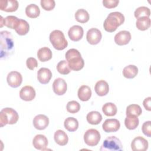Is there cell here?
<instances>
[{
  "instance_id": "5",
  "label": "cell",
  "mask_w": 151,
  "mask_h": 151,
  "mask_svg": "<svg viewBox=\"0 0 151 151\" xmlns=\"http://www.w3.org/2000/svg\"><path fill=\"white\" fill-rule=\"evenodd\" d=\"M50 41L53 47L57 50H63L68 45L63 32L60 30H54L50 34Z\"/></svg>"
},
{
  "instance_id": "2",
  "label": "cell",
  "mask_w": 151,
  "mask_h": 151,
  "mask_svg": "<svg viewBox=\"0 0 151 151\" xmlns=\"http://www.w3.org/2000/svg\"><path fill=\"white\" fill-rule=\"evenodd\" d=\"M65 57L71 70L79 71L83 68L84 61L77 50L74 48L68 50L65 54Z\"/></svg>"
},
{
  "instance_id": "39",
  "label": "cell",
  "mask_w": 151,
  "mask_h": 151,
  "mask_svg": "<svg viewBox=\"0 0 151 151\" xmlns=\"http://www.w3.org/2000/svg\"><path fill=\"white\" fill-rule=\"evenodd\" d=\"M151 122L150 121H147L143 123L142 127V130L144 134L147 136V137H150L151 136Z\"/></svg>"
},
{
  "instance_id": "11",
  "label": "cell",
  "mask_w": 151,
  "mask_h": 151,
  "mask_svg": "<svg viewBox=\"0 0 151 151\" xmlns=\"http://www.w3.org/2000/svg\"><path fill=\"white\" fill-rule=\"evenodd\" d=\"M120 127V122L116 119H106L102 125L103 130L106 133L117 132Z\"/></svg>"
},
{
  "instance_id": "18",
  "label": "cell",
  "mask_w": 151,
  "mask_h": 151,
  "mask_svg": "<svg viewBox=\"0 0 151 151\" xmlns=\"http://www.w3.org/2000/svg\"><path fill=\"white\" fill-rule=\"evenodd\" d=\"M18 8V2L16 0L0 1V9L5 12H14Z\"/></svg>"
},
{
  "instance_id": "8",
  "label": "cell",
  "mask_w": 151,
  "mask_h": 151,
  "mask_svg": "<svg viewBox=\"0 0 151 151\" xmlns=\"http://www.w3.org/2000/svg\"><path fill=\"white\" fill-rule=\"evenodd\" d=\"M6 80L9 86L13 88H17L21 84L22 82V77L19 72L12 71L8 73Z\"/></svg>"
},
{
  "instance_id": "15",
  "label": "cell",
  "mask_w": 151,
  "mask_h": 151,
  "mask_svg": "<svg viewBox=\"0 0 151 151\" xmlns=\"http://www.w3.org/2000/svg\"><path fill=\"white\" fill-rule=\"evenodd\" d=\"M131 40V34L129 31H121L114 36V42L118 45H124L127 44Z\"/></svg>"
},
{
  "instance_id": "38",
  "label": "cell",
  "mask_w": 151,
  "mask_h": 151,
  "mask_svg": "<svg viewBox=\"0 0 151 151\" xmlns=\"http://www.w3.org/2000/svg\"><path fill=\"white\" fill-rule=\"evenodd\" d=\"M41 5L45 11L52 10L55 5V2L54 0H41Z\"/></svg>"
},
{
  "instance_id": "24",
  "label": "cell",
  "mask_w": 151,
  "mask_h": 151,
  "mask_svg": "<svg viewBox=\"0 0 151 151\" xmlns=\"http://www.w3.org/2000/svg\"><path fill=\"white\" fill-rule=\"evenodd\" d=\"M55 142L60 146H65L68 143V137L67 134L62 130H57L54 136Z\"/></svg>"
},
{
  "instance_id": "33",
  "label": "cell",
  "mask_w": 151,
  "mask_h": 151,
  "mask_svg": "<svg viewBox=\"0 0 151 151\" xmlns=\"http://www.w3.org/2000/svg\"><path fill=\"white\" fill-rule=\"evenodd\" d=\"M75 18L80 23H86L89 20V14L84 9H79L75 13Z\"/></svg>"
},
{
  "instance_id": "17",
  "label": "cell",
  "mask_w": 151,
  "mask_h": 151,
  "mask_svg": "<svg viewBox=\"0 0 151 151\" xmlns=\"http://www.w3.org/2000/svg\"><path fill=\"white\" fill-rule=\"evenodd\" d=\"M84 31L83 28L80 25H73L68 32L70 39L73 41H78L83 36Z\"/></svg>"
},
{
  "instance_id": "35",
  "label": "cell",
  "mask_w": 151,
  "mask_h": 151,
  "mask_svg": "<svg viewBox=\"0 0 151 151\" xmlns=\"http://www.w3.org/2000/svg\"><path fill=\"white\" fill-rule=\"evenodd\" d=\"M57 70L58 71V73L63 75L69 74L71 70L68 65V62L65 60H62L57 64Z\"/></svg>"
},
{
  "instance_id": "20",
  "label": "cell",
  "mask_w": 151,
  "mask_h": 151,
  "mask_svg": "<svg viewBox=\"0 0 151 151\" xmlns=\"http://www.w3.org/2000/svg\"><path fill=\"white\" fill-rule=\"evenodd\" d=\"M19 21V19L13 15L7 16L5 18L1 16V27L5 25L11 29H15Z\"/></svg>"
},
{
  "instance_id": "23",
  "label": "cell",
  "mask_w": 151,
  "mask_h": 151,
  "mask_svg": "<svg viewBox=\"0 0 151 151\" xmlns=\"http://www.w3.org/2000/svg\"><path fill=\"white\" fill-rule=\"evenodd\" d=\"M52 56L51 50L46 47L40 48L37 52V57L40 61L45 62L51 59Z\"/></svg>"
},
{
  "instance_id": "16",
  "label": "cell",
  "mask_w": 151,
  "mask_h": 151,
  "mask_svg": "<svg viewBox=\"0 0 151 151\" xmlns=\"http://www.w3.org/2000/svg\"><path fill=\"white\" fill-rule=\"evenodd\" d=\"M34 147L40 150H46L48 144L47 138L43 134L36 135L32 140Z\"/></svg>"
},
{
  "instance_id": "29",
  "label": "cell",
  "mask_w": 151,
  "mask_h": 151,
  "mask_svg": "<svg viewBox=\"0 0 151 151\" xmlns=\"http://www.w3.org/2000/svg\"><path fill=\"white\" fill-rule=\"evenodd\" d=\"M16 32L19 35H26L29 30V24L24 19H19V23L15 29Z\"/></svg>"
},
{
  "instance_id": "30",
  "label": "cell",
  "mask_w": 151,
  "mask_h": 151,
  "mask_svg": "<svg viewBox=\"0 0 151 151\" xmlns=\"http://www.w3.org/2000/svg\"><path fill=\"white\" fill-rule=\"evenodd\" d=\"M138 73V68L134 65L126 66L123 70V75L127 78H133Z\"/></svg>"
},
{
  "instance_id": "34",
  "label": "cell",
  "mask_w": 151,
  "mask_h": 151,
  "mask_svg": "<svg viewBox=\"0 0 151 151\" xmlns=\"http://www.w3.org/2000/svg\"><path fill=\"white\" fill-rule=\"evenodd\" d=\"M142 110L139 105L132 104L127 107L126 114V116L133 115L138 117L142 114Z\"/></svg>"
},
{
  "instance_id": "4",
  "label": "cell",
  "mask_w": 151,
  "mask_h": 151,
  "mask_svg": "<svg viewBox=\"0 0 151 151\" xmlns=\"http://www.w3.org/2000/svg\"><path fill=\"white\" fill-rule=\"evenodd\" d=\"M19 119L17 112L13 109L6 107L0 112V126L1 127L6 124H14L16 123Z\"/></svg>"
},
{
  "instance_id": "32",
  "label": "cell",
  "mask_w": 151,
  "mask_h": 151,
  "mask_svg": "<svg viewBox=\"0 0 151 151\" xmlns=\"http://www.w3.org/2000/svg\"><path fill=\"white\" fill-rule=\"evenodd\" d=\"M102 111L107 116H113L117 111L116 106L113 103H106L102 107Z\"/></svg>"
},
{
  "instance_id": "27",
  "label": "cell",
  "mask_w": 151,
  "mask_h": 151,
  "mask_svg": "<svg viewBox=\"0 0 151 151\" xmlns=\"http://www.w3.org/2000/svg\"><path fill=\"white\" fill-rule=\"evenodd\" d=\"M64 127L68 131L73 132L77 130L78 127V122L76 118L69 117L64 120Z\"/></svg>"
},
{
  "instance_id": "19",
  "label": "cell",
  "mask_w": 151,
  "mask_h": 151,
  "mask_svg": "<svg viewBox=\"0 0 151 151\" xmlns=\"http://www.w3.org/2000/svg\"><path fill=\"white\" fill-rule=\"evenodd\" d=\"M52 77L51 70L47 68L42 67L38 70L37 72V78L38 81L42 84H46L49 83Z\"/></svg>"
},
{
  "instance_id": "36",
  "label": "cell",
  "mask_w": 151,
  "mask_h": 151,
  "mask_svg": "<svg viewBox=\"0 0 151 151\" xmlns=\"http://www.w3.org/2000/svg\"><path fill=\"white\" fill-rule=\"evenodd\" d=\"M134 15L137 19L143 17H149L150 15V9L146 6H140L135 10Z\"/></svg>"
},
{
  "instance_id": "25",
  "label": "cell",
  "mask_w": 151,
  "mask_h": 151,
  "mask_svg": "<svg viewBox=\"0 0 151 151\" xmlns=\"http://www.w3.org/2000/svg\"><path fill=\"white\" fill-rule=\"evenodd\" d=\"M139 123V119L136 116L127 115L124 120L125 126L129 130L135 129L138 126Z\"/></svg>"
},
{
  "instance_id": "6",
  "label": "cell",
  "mask_w": 151,
  "mask_h": 151,
  "mask_svg": "<svg viewBox=\"0 0 151 151\" xmlns=\"http://www.w3.org/2000/svg\"><path fill=\"white\" fill-rule=\"evenodd\" d=\"M101 151H121L123 150L122 144L116 136L107 137L103 142L100 149Z\"/></svg>"
},
{
  "instance_id": "10",
  "label": "cell",
  "mask_w": 151,
  "mask_h": 151,
  "mask_svg": "<svg viewBox=\"0 0 151 151\" xmlns=\"http://www.w3.org/2000/svg\"><path fill=\"white\" fill-rule=\"evenodd\" d=\"M131 148L133 151H145L148 148V142L142 136L136 137L131 143Z\"/></svg>"
},
{
  "instance_id": "28",
  "label": "cell",
  "mask_w": 151,
  "mask_h": 151,
  "mask_svg": "<svg viewBox=\"0 0 151 151\" xmlns=\"http://www.w3.org/2000/svg\"><path fill=\"white\" fill-rule=\"evenodd\" d=\"M25 14L29 18H35L40 15V9L37 5L31 4L27 6L25 8Z\"/></svg>"
},
{
  "instance_id": "9",
  "label": "cell",
  "mask_w": 151,
  "mask_h": 151,
  "mask_svg": "<svg viewBox=\"0 0 151 151\" xmlns=\"http://www.w3.org/2000/svg\"><path fill=\"white\" fill-rule=\"evenodd\" d=\"M101 37L102 35L101 31L95 28L88 29L86 35L87 41L91 45H96L99 43L101 40Z\"/></svg>"
},
{
  "instance_id": "12",
  "label": "cell",
  "mask_w": 151,
  "mask_h": 151,
  "mask_svg": "<svg viewBox=\"0 0 151 151\" xmlns=\"http://www.w3.org/2000/svg\"><path fill=\"white\" fill-rule=\"evenodd\" d=\"M52 89L57 95H63L67 89V85L65 81L61 78H56L53 82Z\"/></svg>"
},
{
  "instance_id": "37",
  "label": "cell",
  "mask_w": 151,
  "mask_h": 151,
  "mask_svg": "<svg viewBox=\"0 0 151 151\" xmlns=\"http://www.w3.org/2000/svg\"><path fill=\"white\" fill-rule=\"evenodd\" d=\"M66 109L68 112L74 114L77 113L80 109V104L75 100L68 101L66 106Z\"/></svg>"
},
{
  "instance_id": "3",
  "label": "cell",
  "mask_w": 151,
  "mask_h": 151,
  "mask_svg": "<svg viewBox=\"0 0 151 151\" xmlns=\"http://www.w3.org/2000/svg\"><path fill=\"white\" fill-rule=\"evenodd\" d=\"M124 22V17L121 12H113L109 14L104 21L103 27L107 32H113Z\"/></svg>"
},
{
  "instance_id": "41",
  "label": "cell",
  "mask_w": 151,
  "mask_h": 151,
  "mask_svg": "<svg viewBox=\"0 0 151 151\" xmlns=\"http://www.w3.org/2000/svg\"><path fill=\"white\" fill-rule=\"evenodd\" d=\"M119 3V0H103V6L107 8H114L116 7Z\"/></svg>"
},
{
  "instance_id": "42",
  "label": "cell",
  "mask_w": 151,
  "mask_h": 151,
  "mask_svg": "<svg viewBox=\"0 0 151 151\" xmlns=\"http://www.w3.org/2000/svg\"><path fill=\"white\" fill-rule=\"evenodd\" d=\"M150 101H151V97H148L147 98H146L143 102V104L144 107L145 108L146 110H148V111H150L151 110V106H150Z\"/></svg>"
},
{
  "instance_id": "7",
  "label": "cell",
  "mask_w": 151,
  "mask_h": 151,
  "mask_svg": "<svg viewBox=\"0 0 151 151\" xmlns=\"http://www.w3.org/2000/svg\"><path fill=\"white\" fill-rule=\"evenodd\" d=\"M100 140V134L98 130L94 129L87 130L84 134V140L89 146H96Z\"/></svg>"
},
{
  "instance_id": "14",
  "label": "cell",
  "mask_w": 151,
  "mask_h": 151,
  "mask_svg": "<svg viewBox=\"0 0 151 151\" xmlns=\"http://www.w3.org/2000/svg\"><path fill=\"white\" fill-rule=\"evenodd\" d=\"M36 93L34 88L30 86L23 87L19 91L20 98L24 101H31L34 99Z\"/></svg>"
},
{
  "instance_id": "40",
  "label": "cell",
  "mask_w": 151,
  "mask_h": 151,
  "mask_svg": "<svg viewBox=\"0 0 151 151\" xmlns=\"http://www.w3.org/2000/svg\"><path fill=\"white\" fill-rule=\"evenodd\" d=\"M27 67L28 69L33 70L35 68L38 67V62L37 60L34 57H29L27 58L26 61Z\"/></svg>"
},
{
  "instance_id": "13",
  "label": "cell",
  "mask_w": 151,
  "mask_h": 151,
  "mask_svg": "<svg viewBox=\"0 0 151 151\" xmlns=\"http://www.w3.org/2000/svg\"><path fill=\"white\" fill-rule=\"evenodd\" d=\"M49 124V119L44 114H38L33 119V124L35 129L42 130L47 127Z\"/></svg>"
},
{
  "instance_id": "22",
  "label": "cell",
  "mask_w": 151,
  "mask_h": 151,
  "mask_svg": "<svg viewBox=\"0 0 151 151\" xmlns=\"http://www.w3.org/2000/svg\"><path fill=\"white\" fill-rule=\"evenodd\" d=\"M77 95L80 100L88 101L91 96V90L88 86L83 85L78 88Z\"/></svg>"
},
{
  "instance_id": "31",
  "label": "cell",
  "mask_w": 151,
  "mask_h": 151,
  "mask_svg": "<svg viewBox=\"0 0 151 151\" xmlns=\"http://www.w3.org/2000/svg\"><path fill=\"white\" fill-rule=\"evenodd\" d=\"M137 28L140 31H145L150 26V19L149 17H143L137 19L136 22Z\"/></svg>"
},
{
  "instance_id": "26",
  "label": "cell",
  "mask_w": 151,
  "mask_h": 151,
  "mask_svg": "<svg viewBox=\"0 0 151 151\" xmlns=\"http://www.w3.org/2000/svg\"><path fill=\"white\" fill-rule=\"evenodd\" d=\"M86 119L90 124L96 125L99 124L102 120V116L99 111H92L87 114Z\"/></svg>"
},
{
  "instance_id": "21",
  "label": "cell",
  "mask_w": 151,
  "mask_h": 151,
  "mask_svg": "<svg viewBox=\"0 0 151 151\" xmlns=\"http://www.w3.org/2000/svg\"><path fill=\"white\" fill-rule=\"evenodd\" d=\"M94 90L96 94L99 96H106L109 91V84L104 80H99L95 84Z\"/></svg>"
},
{
  "instance_id": "1",
  "label": "cell",
  "mask_w": 151,
  "mask_h": 151,
  "mask_svg": "<svg viewBox=\"0 0 151 151\" xmlns=\"http://www.w3.org/2000/svg\"><path fill=\"white\" fill-rule=\"evenodd\" d=\"M0 58L1 60H4L12 54L14 50V44L10 32L2 31L0 32Z\"/></svg>"
}]
</instances>
